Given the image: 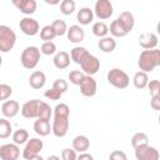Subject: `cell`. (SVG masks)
Returning a JSON list of instances; mask_svg holds the SVG:
<instances>
[{"mask_svg": "<svg viewBox=\"0 0 160 160\" xmlns=\"http://www.w3.org/2000/svg\"><path fill=\"white\" fill-rule=\"evenodd\" d=\"M54 120L51 125V132L56 138H64L69 131L70 125V108L65 102L58 104L52 110Z\"/></svg>", "mask_w": 160, "mask_h": 160, "instance_id": "obj_1", "label": "cell"}, {"mask_svg": "<svg viewBox=\"0 0 160 160\" xmlns=\"http://www.w3.org/2000/svg\"><path fill=\"white\" fill-rule=\"evenodd\" d=\"M138 65L140 68V71L144 72H151L154 69H156L160 65V50L152 49V50H142L139 55Z\"/></svg>", "mask_w": 160, "mask_h": 160, "instance_id": "obj_2", "label": "cell"}, {"mask_svg": "<svg viewBox=\"0 0 160 160\" xmlns=\"http://www.w3.org/2000/svg\"><path fill=\"white\" fill-rule=\"evenodd\" d=\"M106 80L111 86H114L115 89H120V90L121 89H126L129 86V84H130L129 75L124 70H121L119 68L111 69L106 74Z\"/></svg>", "mask_w": 160, "mask_h": 160, "instance_id": "obj_3", "label": "cell"}, {"mask_svg": "<svg viewBox=\"0 0 160 160\" xmlns=\"http://www.w3.org/2000/svg\"><path fill=\"white\" fill-rule=\"evenodd\" d=\"M40 49L36 46H28L22 50L21 55H20V61L21 65L28 69V70H32L36 68V65L39 64L40 60Z\"/></svg>", "mask_w": 160, "mask_h": 160, "instance_id": "obj_4", "label": "cell"}, {"mask_svg": "<svg viewBox=\"0 0 160 160\" xmlns=\"http://www.w3.org/2000/svg\"><path fill=\"white\" fill-rule=\"evenodd\" d=\"M16 42V34L8 25H0V52H9Z\"/></svg>", "mask_w": 160, "mask_h": 160, "instance_id": "obj_5", "label": "cell"}, {"mask_svg": "<svg viewBox=\"0 0 160 160\" xmlns=\"http://www.w3.org/2000/svg\"><path fill=\"white\" fill-rule=\"evenodd\" d=\"M92 11H94V16L99 18L100 20H106V19L111 18V15L114 12V6H112L111 1H109V0H98L95 2Z\"/></svg>", "mask_w": 160, "mask_h": 160, "instance_id": "obj_6", "label": "cell"}, {"mask_svg": "<svg viewBox=\"0 0 160 160\" xmlns=\"http://www.w3.org/2000/svg\"><path fill=\"white\" fill-rule=\"evenodd\" d=\"M42 148H44L42 140H40L38 138H32V139H30V140L26 141L25 148L22 150V158L25 160H29V159L39 155L40 151L42 150Z\"/></svg>", "mask_w": 160, "mask_h": 160, "instance_id": "obj_7", "label": "cell"}, {"mask_svg": "<svg viewBox=\"0 0 160 160\" xmlns=\"http://www.w3.org/2000/svg\"><path fill=\"white\" fill-rule=\"evenodd\" d=\"M81 66V71L85 74V75H90V76H94L99 70H100V60L92 55V54H89L84 60L80 64Z\"/></svg>", "mask_w": 160, "mask_h": 160, "instance_id": "obj_8", "label": "cell"}, {"mask_svg": "<svg viewBox=\"0 0 160 160\" xmlns=\"http://www.w3.org/2000/svg\"><path fill=\"white\" fill-rule=\"evenodd\" d=\"M19 26H20V30L28 36H34L40 31L39 21L34 18H30V16L22 18L19 22Z\"/></svg>", "mask_w": 160, "mask_h": 160, "instance_id": "obj_9", "label": "cell"}, {"mask_svg": "<svg viewBox=\"0 0 160 160\" xmlns=\"http://www.w3.org/2000/svg\"><path fill=\"white\" fill-rule=\"evenodd\" d=\"M134 150H135L136 160H159L160 158L158 149L154 146H150L149 144L140 146L138 149H134Z\"/></svg>", "mask_w": 160, "mask_h": 160, "instance_id": "obj_10", "label": "cell"}, {"mask_svg": "<svg viewBox=\"0 0 160 160\" xmlns=\"http://www.w3.org/2000/svg\"><path fill=\"white\" fill-rule=\"evenodd\" d=\"M20 156V148L14 142L4 144L0 146V159L1 160H18Z\"/></svg>", "mask_w": 160, "mask_h": 160, "instance_id": "obj_11", "label": "cell"}, {"mask_svg": "<svg viewBox=\"0 0 160 160\" xmlns=\"http://www.w3.org/2000/svg\"><path fill=\"white\" fill-rule=\"evenodd\" d=\"M80 86V92L81 95L86 96V98H91L96 94L98 91V84H96V80L94 79V76H90V75H85L84 80L81 81V84L79 85Z\"/></svg>", "mask_w": 160, "mask_h": 160, "instance_id": "obj_12", "label": "cell"}, {"mask_svg": "<svg viewBox=\"0 0 160 160\" xmlns=\"http://www.w3.org/2000/svg\"><path fill=\"white\" fill-rule=\"evenodd\" d=\"M39 99H32L29 100L26 102H24V105L21 106V115L26 119H38V110H39V105H40Z\"/></svg>", "mask_w": 160, "mask_h": 160, "instance_id": "obj_13", "label": "cell"}, {"mask_svg": "<svg viewBox=\"0 0 160 160\" xmlns=\"http://www.w3.org/2000/svg\"><path fill=\"white\" fill-rule=\"evenodd\" d=\"M12 5L16 6L24 15L34 14L38 8V2L35 0H12Z\"/></svg>", "mask_w": 160, "mask_h": 160, "instance_id": "obj_14", "label": "cell"}, {"mask_svg": "<svg viewBox=\"0 0 160 160\" xmlns=\"http://www.w3.org/2000/svg\"><path fill=\"white\" fill-rule=\"evenodd\" d=\"M158 36L154 32H144L139 36V44L144 50H152L158 46Z\"/></svg>", "mask_w": 160, "mask_h": 160, "instance_id": "obj_15", "label": "cell"}, {"mask_svg": "<svg viewBox=\"0 0 160 160\" xmlns=\"http://www.w3.org/2000/svg\"><path fill=\"white\" fill-rule=\"evenodd\" d=\"M66 36H68V40L70 42L78 44L85 39V31L80 25H71L70 28H68Z\"/></svg>", "mask_w": 160, "mask_h": 160, "instance_id": "obj_16", "label": "cell"}, {"mask_svg": "<svg viewBox=\"0 0 160 160\" xmlns=\"http://www.w3.org/2000/svg\"><path fill=\"white\" fill-rule=\"evenodd\" d=\"M20 111V105L16 100H6L1 105V112L5 116V119H11L18 115Z\"/></svg>", "mask_w": 160, "mask_h": 160, "instance_id": "obj_17", "label": "cell"}, {"mask_svg": "<svg viewBox=\"0 0 160 160\" xmlns=\"http://www.w3.org/2000/svg\"><path fill=\"white\" fill-rule=\"evenodd\" d=\"M45 82H46V76H45V74H44L42 71H40V70L34 71V72L29 76V84H30V86H31L32 89H35V90H39V89L44 88V86H45Z\"/></svg>", "mask_w": 160, "mask_h": 160, "instance_id": "obj_18", "label": "cell"}, {"mask_svg": "<svg viewBox=\"0 0 160 160\" xmlns=\"http://www.w3.org/2000/svg\"><path fill=\"white\" fill-rule=\"evenodd\" d=\"M90 148V140L88 139V136L85 135H78L72 139V149L81 154V152H86Z\"/></svg>", "mask_w": 160, "mask_h": 160, "instance_id": "obj_19", "label": "cell"}, {"mask_svg": "<svg viewBox=\"0 0 160 160\" xmlns=\"http://www.w3.org/2000/svg\"><path fill=\"white\" fill-rule=\"evenodd\" d=\"M70 61H71L70 55L66 51H58L54 55V59H52V62H54L55 68L56 69H60V70L66 69L70 65Z\"/></svg>", "mask_w": 160, "mask_h": 160, "instance_id": "obj_20", "label": "cell"}, {"mask_svg": "<svg viewBox=\"0 0 160 160\" xmlns=\"http://www.w3.org/2000/svg\"><path fill=\"white\" fill-rule=\"evenodd\" d=\"M118 20H119L120 24L124 26V29L126 30L128 34L134 29L135 19H134V15H132L130 11H122V12L118 16Z\"/></svg>", "mask_w": 160, "mask_h": 160, "instance_id": "obj_21", "label": "cell"}, {"mask_svg": "<svg viewBox=\"0 0 160 160\" xmlns=\"http://www.w3.org/2000/svg\"><path fill=\"white\" fill-rule=\"evenodd\" d=\"M34 130L40 136H48L51 132L50 121L49 120H42V119L35 120V122H34Z\"/></svg>", "mask_w": 160, "mask_h": 160, "instance_id": "obj_22", "label": "cell"}, {"mask_svg": "<svg viewBox=\"0 0 160 160\" xmlns=\"http://www.w3.org/2000/svg\"><path fill=\"white\" fill-rule=\"evenodd\" d=\"M90 52L86 50V48H84V46H75V48H72L71 49V51H70V59L75 62V64H81L82 62V60L89 55Z\"/></svg>", "mask_w": 160, "mask_h": 160, "instance_id": "obj_23", "label": "cell"}, {"mask_svg": "<svg viewBox=\"0 0 160 160\" xmlns=\"http://www.w3.org/2000/svg\"><path fill=\"white\" fill-rule=\"evenodd\" d=\"M76 19L81 25H89L94 20V11L90 8H81L76 14Z\"/></svg>", "mask_w": 160, "mask_h": 160, "instance_id": "obj_24", "label": "cell"}, {"mask_svg": "<svg viewBox=\"0 0 160 160\" xmlns=\"http://www.w3.org/2000/svg\"><path fill=\"white\" fill-rule=\"evenodd\" d=\"M98 46L102 52H112L116 48V40L112 36H105L99 40Z\"/></svg>", "mask_w": 160, "mask_h": 160, "instance_id": "obj_25", "label": "cell"}, {"mask_svg": "<svg viewBox=\"0 0 160 160\" xmlns=\"http://www.w3.org/2000/svg\"><path fill=\"white\" fill-rule=\"evenodd\" d=\"M109 31L112 35V38H122V36L128 35L126 30L124 29V26L120 24V21L118 19H115V20L111 21V24L109 26Z\"/></svg>", "mask_w": 160, "mask_h": 160, "instance_id": "obj_26", "label": "cell"}, {"mask_svg": "<svg viewBox=\"0 0 160 160\" xmlns=\"http://www.w3.org/2000/svg\"><path fill=\"white\" fill-rule=\"evenodd\" d=\"M148 82H149V76L146 72H144V71L135 72V75L132 78V84L136 89H145L148 86Z\"/></svg>", "mask_w": 160, "mask_h": 160, "instance_id": "obj_27", "label": "cell"}, {"mask_svg": "<svg viewBox=\"0 0 160 160\" xmlns=\"http://www.w3.org/2000/svg\"><path fill=\"white\" fill-rule=\"evenodd\" d=\"M148 144H149V138H148V135L145 132H141V131L135 132L132 135V138H131V146L134 149H138V148L148 145Z\"/></svg>", "mask_w": 160, "mask_h": 160, "instance_id": "obj_28", "label": "cell"}, {"mask_svg": "<svg viewBox=\"0 0 160 160\" xmlns=\"http://www.w3.org/2000/svg\"><path fill=\"white\" fill-rule=\"evenodd\" d=\"M91 30H92V34H94L95 36H98V38H100V39H101V38L108 36L109 26H108L104 21H96V22H94V25H92Z\"/></svg>", "mask_w": 160, "mask_h": 160, "instance_id": "obj_29", "label": "cell"}, {"mask_svg": "<svg viewBox=\"0 0 160 160\" xmlns=\"http://www.w3.org/2000/svg\"><path fill=\"white\" fill-rule=\"evenodd\" d=\"M52 116V109L50 108L49 104H46L45 101H40L39 105V110H38V119H42V120H49Z\"/></svg>", "mask_w": 160, "mask_h": 160, "instance_id": "obj_30", "label": "cell"}, {"mask_svg": "<svg viewBox=\"0 0 160 160\" xmlns=\"http://www.w3.org/2000/svg\"><path fill=\"white\" fill-rule=\"evenodd\" d=\"M29 140V132L26 129H18L12 132V141L16 145H22L26 144V141Z\"/></svg>", "mask_w": 160, "mask_h": 160, "instance_id": "obj_31", "label": "cell"}, {"mask_svg": "<svg viewBox=\"0 0 160 160\" xmlns=\"http://www.w3.org/2000/svg\"><path fill=\"white\" fill-rule=\"evenodd\" d=\"M10 135H12L11 122L8 119L1 118L0 119V139H8Z\"/></svg>", "mask_w": 160, "mask_h": 160, "instance_id": "obj_32", "label": "cell"}, {"mask_svg": "<svg viewBox=\"0 0 160 160\" xmlns=\"http://www.w3.org/2000/svg\"><path fill=\"white\" fill-rule=\"evenodd\" d=\"M55 36H56V35H55V31H54V29H52L51 25H45V26H42V28L40 29V39H41L44 42H46V41H52Z\"/></svg>", "mask_w": 160, "mask_h": 160, "instance_id": "obj_33", "label": "cell"}, {"mask_svg": "<svg viewBox=\"0 0 160 160\" xmlns=\"http://www.w3.org/2000/svg\"><path fill=\"white\" fill-rule=\"evenodd\" d=\"M51 26H52V29H54L56 36H62V35H65L66 31H68V25H66V22H65L64 20H60V19L54 20L52 24H51Z\"/></svg>", "mask_w": 160, "mask_h": 160, "instance_id": "obj_34", "label": "cell"}, {"mask_svg": "<svg viewBox=\"0 0 160 160\" xmlns=\"http://www.w3.org/2000/svg\"><path fill=\"white\" fill-rule=\"evenodd\" d=\"M76 2L74 0H62L60 2V11L64 15H71L75 11Z\"/></svg>", "mask_w": 160, "mask_h": 160, "instance_id": "obj_35", "label": "cell"}, {"mask_svg": "<svg viewBox=\"0 0 160 160\" xmlns=\"http://www.w3.org/2000/svg\"><path fill=\"white\" fill-rule=\"evenodd\" d=\"M68 78H69L70 82H71L72 85H80L81 81H82L84 78H85V74H84L81 70H72V71L69 72Z\"/></svg>", "mask_w": 160, "mask_h": 160, "instance_id": "obj_36", "label": "cell"}, {"mask_svg": "<svg viewBox=\"0 0 160 160\" xmlns=\"http://www.w3.org/2000/svg\"><path fill=\"white\" fill-rule=\"evenodd\" d=\"M40 52L44 54V55H55L58 51H56V45L54 41H46V42H42L41 48H40Z\"/></svg>", "mask_w": 160, "mask_h": 160, "instance_id": "obj_37", "label": "cell"}, {"mask_svg": "<svg viewBox=\"0 0 160 160\" xmlns=\"http://www.w3.org/2000/svg\"><path fill=\"white\" fill-rule=\"evenodd\" d=\"M12 94V88L8 84H0V101L8 100Z\"/></svg>", "mask_w": 160, "mask_h": 160, "instance_id": "obj_38", "label": "cell"}, {"mask_svg": "<svg viewBox=\"0 0 160 160\" xmlns=\"http://www.w3.org/2000/svg\"><path fill=\"white\" fill-rule=\"evenodd\" d=\"M52 88L56 89L58 91H60L61 94H64V92L68 91L69 84H68V81L64 80V79H56V80L54 81V84H52Z\"/></svg>", "mask_w": 160, "mask_h": 160, "instance_id": "obj_39", "label": "cell"}, {"mask_svg": "<svg viewBox=\"0 0 160 160\" xmlns=\"http://www.w3.org/2000/svg\"><path fill=\"white\" fill-rule=\"evenodd\" d=\"M148 88L150 90V95H160V82L159 80H149L148 82Z\"/></svg>", "mask_w": 160, "mask_h": 160, "instance_id": "obj_40", "label": "cell"}, {"mask_svg": "<svg viewBox=\"0 0 160 160\" xmlns=\"http://www.w3.org/2000/svg\"><path fill=\"white\" fill-rule=\"evenodd\" d=\"M44 96H45L46 99H49V100H60L61 96H62V94H61L60 91H58L56 89L51 88V89H49V90H46V91L44 92Z\"/></svg>", "mask_w": 160, "mask_h": 160, "instance_id": "obj_41", "label": "cell"}, {"mask_svg": "<svg viewBox=\"0 0 160 160\" xmlns=\"http://www.w3.org/2000/svg\"><path fill=\"white\" fill-rule=\"evenodd\" d=\"M78 155H76V151L74 149H64L61 151V160H76Z\"/></svg>", "mask_w": 160, "mask_h": 160, "instance_id": "obj_42", "label": "cell"}, {"mask_svg": "<svg viewBox=\"0 0 160 160\" xmlns=\"http://www.w3.org/2000/svg\"><path fill=\"white\" fill-rule=\"evenodd\" d=\"M109 160H128V156L121 150H114L109 155Z\"/></svg>", "mask_w": 160, "mask_h": 160, "instance_id": "obj_43", "label": "cell"}, {"mask_svg": "<svg viewBox=\"0 0 160 160\" xmlns=\"http://www.w3.org/2000/svg\"><path fill=\"white\" fill-rule=\"evenodd\" d=\"M150 106H151L154 110H160V95H154V96H151Z\"/></svg>", "mask_w": 160, "mask_h": 160, "instance_id": "obj_44", "label": "cell"}, {"mask_svg": "<svg viewBox=\"0 0 160 160\" xmlns=\"http://www.w3.org/2000/svg\"><path fill=\"white\" fill-rule=\"evenodd\" d=\"M76 160H94V158H92V155L89 154V152H81V154L78 155Z\"/></svg>", "mask_w": 160, "mask_h": 160, "instance_id": "obj_45", "label": "cell"}, {"mask_svg": "<svg viewBox=\"0 0 160 160\" xmlns=\"http://www.w3.org/2000/svg\"><path fill=\"white\" fill-rule=\"evenodd\" d=\"M46 160H60V158H59L58 155H50Z\"/></svg>", "mask_w": 160, "mask_h": 160, "instance_id": "obj_46", "label": "cell"}, {"mask_svg": "<svg viewBox=\"0 0 160 160\" xmlns=\"http://www.w3.org/2000/svg\"><path fill=\"white\" fill-rule=\"evenodd\" d=\"M29 160H44L40 155H36V156H34V158H31V159H29Z\"/></svg>", "mask_w": 160, "mask_h": 160, "instance_id": "obj_47", "label": "cell"}, {"mask_svg": "<svg viewBox=\"0 0 160 160\" xmlns=\"http://www.w3.org/2000/svg\"><path fill=\"white\" fill-rule=\"evenodd\" d=\"M2 65V58H1V55H0V66Z\"/></svg>", "mask_w": 160, "mask_h": 160, "instance_id": "obj_48", "label": "cell"}]
</instances>
